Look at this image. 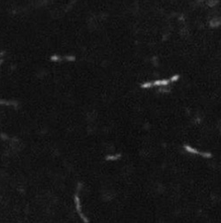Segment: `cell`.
Returning a JSON list of instances; mask_svg holds the SVG:
<instances>
[{"mask_svg": "<svg viewBox=\"0 0 221 223\" xmlns=\"http://www.w3.org/2000/svg\"><path fill=\"white\" fill-rule=\"evenodd\" d=\"M188 152H190V153H194V154H198V155H201V156H203V157H205V158H210L211 157V154L210 153H204V152H200V151H198L197 150H196V149H194V148H192V147H190V146H186L184 147Z\"/></svg>", "mask_w": 221, "mask_h": 223, "instance_id": "cell-1", "label": "cell"}, {"mask_svg": "<svg viewBox=\"0 0 221 223\" xmlns=\"http://www.w3.org/2000/svg\"><path fill=\"white\" fill-rule=\"evenodd\" d=\"M75 203H76V209H77V211H78V212L81 214V219L85 221V223H88L89 222V220L85 218V216L82 214L81 213V203H80V199H79V198H78V196L76 195L75 196Z\"/></svg>", "mask_w": 221, "mask_h": 223, "instance_id": "cell-2", "label": "cell"}, {"mask_svg": "<svg viewBox=\"0 0 221 223\" xmlns=\"http://www.w3.org/2000/svg\"><path fill=\"white\" fill-rule=\"evenodd\" d=\"M120 157V155H116V156H113V155H112V156H107L106 159H105L108 160V161H110V160L113 161V160H117V159H119Z\"/></svg>", "mask_w": 221, "mask_h": 223, "instance_id": "cell-3", "label": "cell"}]
</instances>
